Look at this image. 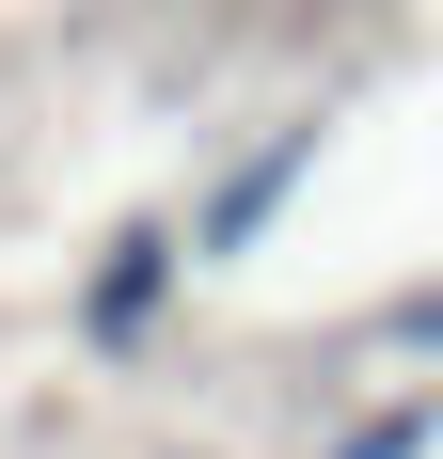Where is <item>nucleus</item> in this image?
<instances>
[{"label": "nucleus", "mask_w": 443, "mask_h": 459, "mask_svg": "<svg viewBox=\"0 0 443 459\" xmlns=\"http://www.w3.org/2000/svg\"><path fill=\"white\" fill-rule=\"evenodd\" d=\"M285 190H301V143H269L254 175H238V190H222V206H206V238H222V254H238V238H254L269 206H285Z\"/></svg>", "instance_id": "obj_1"}, {"label": "nucleus", "mask_w": 443, "mask_h": 459, "mask_svg": "<svg viewBox=\"0 0 443 459\" xmlns=\"http://www.w3.org/2000/svg\"><path fill=\"white\" fill-rule=\"evenodd\" d=\"M143 301H159V238H127V254H111V270H95V333H111V349H127V333H143Z\"/></svg>", "instance_id": "obj_2"}, {"label": "nucleus", "mask_w": 443, "mask_h": 459, "mask_svg": "<svg viewBox=\"0 0 443 459\" xmlns=\"http://www.w3.org/2000/svg\"><path fill=\"white\" fill-rule=\"evenodd\" d=\"M380 349H443V285H428V301H396V317H380Z\"/></svg>", "instance_id": "obj_3"}, {"label": "nucleus", "mask_w": 443, "mask_h": 459, "mask_svg": "<svg viewBox=\"0 0 443 459\" xmlns=\"http://www.w3.org/2000/svg\"><path fill=\"white\" fill-rule=\"evenodd\" d=\"M412 444H428V412H396V428H364L349 459H412Z\"/></svg>", "instance_id": "obj_4"}]
</instances>
